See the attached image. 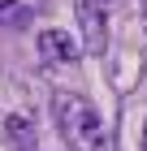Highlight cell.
Returning a JSON list of instances; mask_svg holds the SVG:
<instances>
[{
  "instance_id": "6da1fadb",
  "label": "cell",
  "mask_w": 147,
  "mask_h": 151,
  "mask_svg": "<svg viewBox=\"0 0 147 151\" xmlns=\"http://www.w3.org/2000/svg\"><path fill=\"white\" fill-rule=\"evenodd\" d=\"M52 116H56V129L69 142V151H113L108 129H104L100 112L91 108V99H82L74 91H56L52 95Z\"/></svg>"
},
{
  "instance_id": "7a4b0ae2",
  "label": "cell",
  "mask_w": 147,
  "mask_h": 151,
  "mask_svg": "<svg viewBox=\"0 0 147 151\" xmlns=\"http://www.w3.org/2000/svg\"><path fill=\"white\" fill-rule=\"evenodd\" d=\"M104 4H108V0H78V4H74L91 56H104V47H108V17H104Z\"/></svg>"
},
{
  "instance_id": "3957f363",
  "label": "cell",
  "mask_w": 147,
  "mask_h": 151,
  "mask_svg": "<svg viewBox=\"0 0 147 151\" xmlns=\"http://www.w3.org/2000/svg\"><path fill=\"white\" fill-rule=\"evenodd\" d=\"M39 52H43V60H56V65H69V60L82 56V47L74 43V35H65V30H43V35H39Z\"/></svg>"
},
{
  "instance_id": "277c9868",
  "label": "cell",
  "mask_w": 147,
  "mask_h": 151,
  "mask_svg": "<svg viewBox=\"0 0 147 151\" xmlns=\"http://www.w3.org/2000/svg\"><path fill=\"white\" fill-rule=\"evenodd\" d=\"M143 17H147V0H143Z\"/></svg>"
},
{
  "instance_id": "5b68a950",
  "label": "cell",
  "mask_w": 147,
  "mask_h": 151,
  "mask_svg": "<svg viewBox=\"0 0 147 151\" xmlns=\"http://www.w3.org/2000/svg\"><path fill=\"white\" fill-rule=\"evenodd\" d=\"M143 151H147V138H143Z\"/></svg>"
}]
</instances>
